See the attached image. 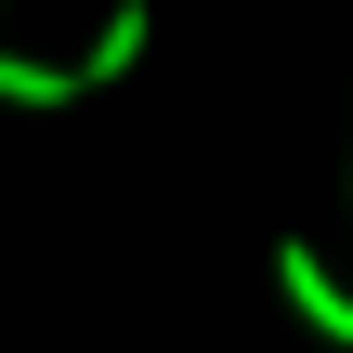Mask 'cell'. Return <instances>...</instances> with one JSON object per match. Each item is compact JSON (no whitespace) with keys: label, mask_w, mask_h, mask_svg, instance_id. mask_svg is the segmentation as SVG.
Listing matches in <instances>:
<instances>
[{"label":"cell","mask_w":353,"mask_h":353,"mask_svg":"<svg viewBox=\"0 0 353 353\" xmlns=\"http://www.w3.org/2000/svg\"><path fill=\"white\" fill-rule=\"evenodd\" d=\"M275 288H288V314H301L314 341H341V353H353V288L314 262V236H288V249H275Z\"/></svg>","instance_id":"1"},{"label":"cell","mask_w":353,"mask_h":353,"mask_svg":"<svg viewBox=\"0 0 353 353\" xmlns=\"http://www.w3.org/2000/svg\"><path fill=\"white\" fill-rule=\"evenodd\" d=\"M144 39H157V13H144V0H105V26H92V52H79V92H105V79H131V65H144Z\"/></svg>","instance_id":"2"},{"label":"cell","mask_w":353,"mask_h":353,"mask_svg":"<svg viewBox=\"0 0 353 353\" xmlns=\"http://www.w3.org/2000/svg\"><path fill=\"white\" fill-rule=\"evenodd\" d=\"M0 105L52 118V105H79V65H39V52H0Z\"/></svg>","instance_id":"3"}]
</instances>
